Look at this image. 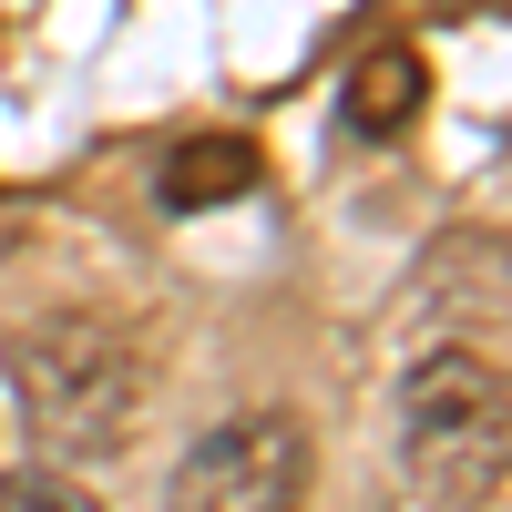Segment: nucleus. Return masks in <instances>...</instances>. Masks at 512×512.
I'll list each match as a JSON object with an SVG mask.
<instances>
[{
	"instance_id": "obj_1",
	"label": "nucleus",
	"mask_w": 512,
	"mask_h": 512,
	"mask_svg": "<svg viewBox=\"0 0 512 512\" xmlns=\"http://www.w3.org/2000/svg\"><path fill=\"white\" fill-rule=\"evenodd\" d=\"M11 400L52 461H113L134 441V410H144V359L113 318L62 308V318H31L11 338Z\"/></svg>"
},
{
	"instance_id": "obj_2",
	"label": "nucleus",
	"mask_w": 512,
	"mask_h": 512,
	"mask_svg": "<svg viewBox=\"0 0 512 512\" xmlns=\"http://www.w3.org/2000/svg\"><path fill=\"white\" fill-rule=\"evenodd\" d=\"M512 441V390H502V359L492 349H420L400 369V461L410 482L451 502V512H492L502 502V451Z\"/></svg>"
},
{
	"instance_id": "obj_3",
	"label": "nucleus",
	"mask_w": 512,
	"mask_h": 512,
	"mask_svg": "<svg viewBox=\"0 0 512 512\" xmlns=\"http://www.w3.org/2000/svg\"><path fill=\"white\" fill-rule=\"evenodd\" d=\"M297 502H308V431L277 410L205 431L164 482V512H297Z\"/></svg>"
},
{
	"instance_id": "obj_4",
	"label": "nucleus",
	"mask_w": 512,
	"mask_h": 512,
	"mask_svg": "<svg viewBox=\"0 0 512 512\" xmlns=\"http://www.w3.org/2000/svg\"><path fill=\"white\" fill-rule=\"evenodd\" d=\"M256 185V144L246 134H175L154 164V205L164 216H205V205H236Z\"/></svg>"
},
{
	"instance_id": "obj_5",
	"label": "nucleus",
	"mask_w": 512,
	"mask_h": 512,
	"mask_svg": "<svg viewBox=\"0 0 512 512\" xmlns=\"http://www.w3.org/2000/svg\"><path fill=\"white\" fill-rule=\"evenodd\" d=\"M420 93H431V62H420L410 41H379V52L349 72V103H338V113H349V134H359V144H390L400 123L420 113Z\"/></svg>"
},
{
	"instance_id": "obj_6",
	"label": "nucleus",
	"mask_w": 512,
	"mask_h": 512,
	"mask_svg": "<svg viewBox=\"0 0 512 512\" xmlns=\"http://www.w3.org/2000/svg\"><path fill=\"white\" fill-rule=\"evenodd\" d=\"M0 512H93V492L62 472H0Z\"/></svg>"
}]
</instances>
